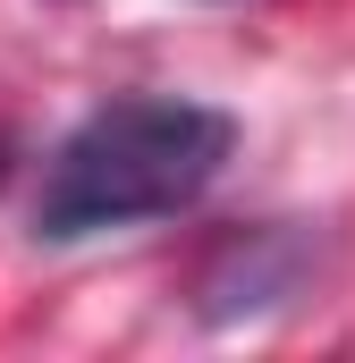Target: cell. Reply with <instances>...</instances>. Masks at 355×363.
Returning a JSON list of instances; mask_svg holds the SVG:
<instances>
[{"label": "cell", "instance_id": "1", "mask_svg": "<svg viewBox=\"0 0 355 363\" xmlns=\"http://www.w3.org/2000/svg\"><path fill=\"white\" fill-rule=\"evenodd\" d=\"M229 152H237L229 110L186 101V93H119L60 135L43 194H34V237L77 245V237H110L136 220H170L203 203Z\"/></svg>", "mask_w": 355, "mask_h": 363}, {"label": "cell", "instance_id": "2", "mask_svg": "<svg viewBox=\"0 0 355 363\" xmlns=\"http://www.w3.org/2000/svg\"><path fill=\"white\" fill-rule=\"evenodd\" d=\"M0 186H9V144H0Z\"/></svg>", "mask_w": 355, "mask_h": 363}]
</instances>
